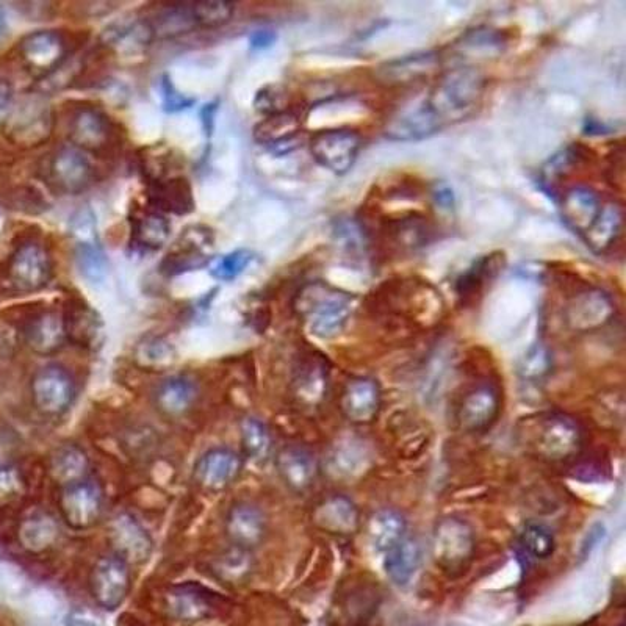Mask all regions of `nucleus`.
<instances>
[{
  "instance_id": "obj_1",
  "label": "nucleus",
  "mask_w": 626,
  "mask_h": 626,
  "mask_svg": "<svg viewBox=\"0 0 626 626\" xmlns=\"http://www.w3.org/2000/svg\"><path fill=\"white\" fill-rule=\"evenodd\" d=\"M487 79L475 66L461 65L443 72L425 93L431 112L445 129L472 118L483 104Z\"/></svg>"
},
{
  "instance_id": "obj_2",
  "label": "nucleus",
  "mask_w": 626,
  "mask_h": 626,
  "mask_svg": "<svg viewBox=\"0 0 626 626\" xmlns=\"http://www.w3.org/2000/svg\"><path fill=\"white\" fill-rule=\"evenodd\" d=\"M356 304L353 293L320 281L304 285L295 298V310L306 321L310 334L324 340L342 334Z\"/></svg>"
},
{
  "instance_id": "obj_3",
  "label": "nucleus",
  "mask_w": 626,
  "mask_h": 626,
  "mask_svg": "<svg viewBox=\"0 0 626 626\" xmlns=\"http://www.w3.org/2000/svg\"><path fill=\"white\" fill-rule=\"evenodd\" d=\"M522 432L526 450L540 461L567 462L583 448V429L564 414L539 415Z\"/></svg>"
},
{
  "instance_id": "obj_4",
  "label": "nucleus",
  "mask_w": 626,
  "mask_h": 626,
  "mask_svg": "<svg viewBox=\"0 0 626 626\" xmlns=\"http://www.w3.org/2000/svg\"><path fill=\"white\" fill-rule=\"evenodd\" d=\"M55 115L51 104L38 94L22 99L5 121L8 140L22 149L38 148L51 140Z\"/></svg>"
},
{
  "instance_id": "obj_5",
  "label": "nucleus",
  "mask_w": 626,
  "mask_h": 626,
  "mask_svg": "<svg viewBox=\"0 0 626 626\" xmlns=\"http://www.w3.org/2000/svg\"><path fill=\"white\" fill-rule=\"evenodd\" d=\"M364 138L359 130L351 127L323 129L310 138V154L324 170L335 176H345L353 170L359 157Z\"/></svg>"
},
{
  "instance_id": "obj_6",
  "label": "nucleus",
  "mask_w": 626,
  "mask_h": 626,
  "mask_svg": "<svg viewBox=\"0 0 626 626\" xmlns=\"http://www.w3.org/2000/svg\"><path fill=\"white\" fill-rule=\"evenodd\" d=\"M30 392L36 411L44 417L60 418L76 401V382L62 365H46L33 375Z\"/></svg>"
},
{
  "instance_id": "obj_7",
  "label": "nucleus",
  "mask_w": 626,
  "mask_h": 626,
  "mask_svg": "<svg viewBox=\"0 0 626 626\" xmlns=\"http://www.w3.org/2000/svg\"><path fill=\"white\" fill-rule=\"evenodd\" d=\"M476 540L472 526L459 517H445L432 534V558L445 570H459L475 555Z\"/></svg>"
},
{
  "instance_id": "obj_8",
  "label": "nucleus",
  "mask_w": 626,
  "mask_h": 626,
  "mask_svg": "<svg viewBox=\"0 0 626 626\" xmlns=\"http://www.w3.org/2000/svg\"><path fill=\"white\" fill-rule=\"evenodd\" d=\"M19 57L30 76L47 79L68 60V43L55 30H36L22 38Z\"/></svg>"
},
{
  "instance_id": "obj_9",
  "label": "nucleus",
  "mask_w": 626,
  "mask_h": 626,
  "mask_svg": "<svg viewBox=\"0 0 626 626\" xmlns=\"http://www.w3.org/2000/svg\"><path fill=\"white\" fill-rule=\"evenodd\" d=\"M564 315L567 326L572 331H597L614 320L616 303L603 288H578L565 304Z\"/></svg>"
},
{
  "instance_id": "obj_10",
  "label": "nucleus",
  "mask_w": 626,
  "mask_h": 626,
  "mask_svg": "<svg viewBox=\"0 0 626 626\" xmlns=\"http://www.w3.org/2000/svg\"><path fill=\"white\" fill-rule=\"evenodd\" d=\"M442 127L431 112L425 93L407 99L390 113L384 135L393 141H420L439 134Z\"/></svg>"
},
{
  "instance_id": "obj_11",
  "label": "nucleus",
  "mask_w": 626,
  "mask_h": 626,
  "mask_svg": "<svg viewBox=\"0 0 626 626\" xmlns=\"http://www.w3.org/2000/svg\"><path fill=\"white\" fill-rule=\"evenodd\" d=\"M60 515L72 529H90L98 525L104 512V492L90 478L62 487L58 500Z\"/></svg>"
},
{
  "instance_id": "obj_12",
  "label": "nucleus",
  "mask_w": 626,
  "mask_h": 626,
  "mask_svg": "<svg viewBox=\"0 0 626 626\" xmlns=\"http://www.w3.org/2000/svg\"><path fill=\"white\" fill-rule=\"evenodd\" d=\"M132 587L130 565L116 555H105L96 561L90 573V591L94 601L105 611L123 605Z\"/></svg>"
},
{
  "instance_id": "obj_13",
  "label": "nucleus",
  "mask_w": 626,
  "mask_h": 626,
  "mask_svg": "<svg viewBox=\"0 0 626 626\" xmlns=\"http://www.w3.org/2000/svg\"><path fill=\"white\" fill-rule=\"evenodd\" d=\"M8 279L18 292H40L52 279L51 254L40 243H24L8 262Z\"/></svg>"
},
{
  "instance_id": "obj_14",
  "label": "nucleus",
  "mask_w": 626,
  "mask_h": 626,
  "mask_svg": "<svg viewBox=\"0 0 626 626\" xmlns=\"http://www.w3.org/2000/svg\"><path fill=\"white\" fill-rule=\"evenodd\" d=\"M47 179L66 195H79L93 182V166L85 152L63 146L47 162Z\"/></svg>"
},
{
  "instance_id": "obj_15",
  "label": "nucleus",
  "mask_w": 626,
  "mask_h": 626,
  "mask_svg": "<svg viewBox=\"0 0 626 626\" xmlns=\"http://www.w3.org/2000/svg\"><path fill=\"white\" fill-rule=\"evenodd\" d=\"M72 235L76 242V262L87 281L98 284L104 281L107 260L98 240V229L91 212H80L72 218Z\"/></svg>"
},
{
  "instance_id": "obj_16",
  "label": "nucleus",
  "mask_w": 626,
  "mask_h": 626,
  "mask_svg": "<svg viewBox=\"0 0 626 626\" xmlns=\"http://www.w3.org/2000/svg\"><path fill=\"white\" fill-rule=\"evenodd\" d=\"M242 470V454L231 448L215 447L196 461L193 478L207 492H221L237 481Z\"/></svg>"
},
{
  "instance_id": "obj_17",
  "label": "nucleus",
  "mask_w": 626,
  "mask_h": 626,
  "mask_svg": "<svg viewBox=\"0 0 626 626\" xmlns=\"http://www.w3.org/2000/svg\"><path fill=\"white\" fill-rule=\"evenodd\" d=\"M254 138L273 154H290L303 146V118L293 110L265 116L254 129Z\"/></svg>"
},
{
  "instance_id": "obj_18",
  "label": "nucleus",
  "mask_w": 626,
  "mask_h": 626,
  "mask_svg": "<svg viewBox=\"0 0 626 626\" xmlns=\"http://www.w3.org/2000/svg\"><path fill=\"white\" fill-rule=\"evenodd\" d=\"M224 529L232 547L256 550L268 534L267 515L257 504L240 501L227 511Z\"/></svg>"
},
{
  "instance_id": "obj_19",
  "label": "nucleus",
  "mask_w": 626,
  "mask_h": 626,
  "mask_svg": "<svg viewBox=\"0 0 626 626\" xmlns=\"http://www.w3.org/2000/svg\"><path fill=\"white\" fill-rule=\"evenodd\" d=\"M108 539L113 555L124 559L130 567L148 561L154 550L151 534L130 514L116 515L108 529Z\"/></svg>"
},
{
  "instance_id": "obj_20",
  "label": "nucleus",
  "mask_w": 626,
  "mask_h": 626,
  "mask_svg": "<svg viewBox=\"0 0 626 626\" xmlns=\"http://www.w3.org/2000/svg\"><path fill=\"white\" fill-rule=\"evenodd\" d=\"M501 411V396L497 387L479 384L465 393L457 407V421L464 431L483 432L498 420Z\"/></svg>"
},
{
  "instance_id": "obj_21",
  "label": "nucleus",
  "mask_w": 626,
  "mask_h": 626,
  "mask_svg": "<svg viewBox=\"0 0 626 626\" xmlns=\"http://www.w3.org/2000/svg\"><path fill=\"white\" fill-rule=\"evenodd\" d=\"M220 597L196 584H180L165 597V608L173 619L180 622H201L209 619L218 608Z\"/></svg>"
},
{
  "instance_id": "obj_22",
  "label": "nucleus",
  "mask_w": 626,
  "mask_h": 626,
  "mask_svg": "<svg viewBox=\"0 0 626 626\" xmlns=\"http://www.w3.org/2000/svg\"><path fill=\"white\" fill-rule=\"evenodd\" d=\"M434 237V227L428 216L420 212L390 218L381 226V238L393 251L411 252L428 245Z\"/></svg>"
},
{
  "instance_id": "obj_23",
  "label": "nucleus",
  "mask_w": 626,
  "mask_h": 626,
  "mask_svg": "<svg viewBox=\"0 0 626 626\" xmlns=\"http://www.w3.org/2000/svg\"><path fill=\"white\" fill-rule=\"evenodd\" d=\"M381 403L382 392L378 381L371 378H354L343 389L340 407L343 415L351 423L367 425L378 417Z\"/></svg>"
},
{
  "instance_id": "obj_24",
  "label": "nucleus",
  "mask_w": 626,
  "mask_h": 626,
  "mask_svg": "<svg viewBox=\"0 0 626 626\" xmlns=\"http://www.w3.org/2000/svg\"><path fill=\"white\" fill-rule=\"evenodd\" d=\"M69 140L79 151L102 152L112 140V126L104 113L93 107H83L72 115Z\"/></svg>"
},
{
  "instance_id": "obj_25",
  "label": "nucleus",
  "mask_w": 626,
  "mask_h": 626,
  "mask_svg": "<svg viewBox=\"0 0 626 626\" xmlns=\"http://www.w3.org/2000/svg\"><path fill=\"white\" fill-rule=\"evenodd\" d=\"M605 202L594 188L587 185H576L567 188L561 199L562 220L575 234L583 237L584 232L597 220Z\"/></svg>"
},
{
  "instance_id": "obj_26",
  "label": "nucleus",
  "mask_w": 626,
  "mask_h": 626,
  "mask_svg": "<svg viewBox=\"0 0 626 626\" xmlns=\"http://www.w3.org/2000/svg\"><path fill=\"white\" fill-rule=\"evenodd\" d=\"M108 51L127 62H135L148 52L154 41V33L146 19L124 22L121 26H113L102 36Z\"/></svg>"
},
{
  "instance_id": "obj_27",
  "label": "nucleus",
  "mask_w": 626,
  "mask_h": 626,
  "mask_svg": "<svg viewBox=\"0 0 626 626\" xmlns=\"http://www.w3.org/2000/svg\"><path fill=\"white\" fill-rule=\"evenodd\" d=\"M198 396L199 387L195 379L187 375H173L157 385L154 404L165 417L179 418L193 409Z\"/></svg>"
},
{
  "instance_id": "obj_28",
  "label": "nucleus",
  "mask_w": 626,
  "mask_h": 626,
  "mask_svg": "<svg viewBox=\"0 0 626 626\" xmlns=\"http://www.w3.org/2000/svg\"><path fill=\"white\" fill-rule=\"evenodd\" d=\"M276 470L288 489L306 492L315 483L318 465L313 454L306 448L290 445L276 454Z\"/></svg>"
},
{
  "instance_id": "obj_29",
  "label": "nucleus",
  "mask_w": 626,
  "mask_h": 626,
  "mask_svg": "<svg viewBox=\"0 0 626 626\" xmlns=\"http://www.w3.org/2000/svg\"><path fill=\"white\" fill-rule=\"evenodd\" d=\"M504 267H506V257L503 252L495 251L481 257L457 278L454 284L456 295L462 303L475 301L486 292L487 285L492 284L498 278V274L504 270Z\"/></svg>"
},
{
  "instance_id": "obj_30",
  "label": "nucleus",
  "mask_w": 626,
  "mask_h": 626,
  "mask_svg": "<svg viewBox=\"0 0 626 626\" xmlns=\"http://www.w3.org/2000/svg\"><path fill=\"white\" fill-rule=\"evenodd\" d=\"M24 337L33 353L40 356L58 353L68 340L63 315L57 312L38 313L27 324Z\"/></svg>"
},
{
  "instance_id": "obj_31",
  "label": "nucleus",
  "mask_w": 626,
  "mask_h": 626,
  "mask_svg": "<svg viewBox=\"0 0 626 626\" xmlns=\"http://www.w3.org/2000/svg\"><path fill=\"white\" fill-rule=\"evenodd\" d=\"M148 198L157 212L188 215L195 209V198L188 180L184 177H162L151 180Z\"/></svg>"
},
{
  "instance_id": "obj_32",
  "label": "nucleus",
  "mask_w": 626,
  "mask_h": 626,
  "mask_svg": "<svg viewBox=\"0 0 626 626\" xmlns=\"http://www.w3.org/2000/svg\"><path fill=\"white\" fill-rule=\"evenodd\" d=\"M623 237V206L617 201H608L601 207L597 220L584 232L583 240L592 251L606 254L616 249Z\"/></svg>"
},
{
  "instance_id": "obj_33",
  "label": "nucleus",
  "mask_w": 626,
  "mask_h": 626,
  "mask_svg": "<svg viewBox=\"0 0 626 626\" xmlns=\"http://www.w3.org/2000/svg\"><path fill=\"white\" fill-rule=\"evenodd\" d=\"M66 335L68 340L85 346V348L98 349L104 340V324L96 310L91 309L82 301H72L66 309L65 315Z\"/></svg>"
},
{
  "instance_id": "obj_34",
  "label": "nucleus",
  "mask_w": 626,
  "mask_h": 626,
  "mask_svg": "<svg viewBox=\"0 0 626 626\" xmlns=\"http://www.w3.org/2000/svg\"><path fill=\"white\" fill-rule=\"evenodd\" d=\"M313 520L323 531L335 536H351L360 525L356 504L343 495L326 498L313 514Z\"/></svg>"
},
{
  "instance_id": "obj_35",
  "label": "nucleus",
  "mask_w": 626,
  "mask_h": 626,
  "mask_svg": "<svg viewBox=\"0 0 626 626\" xmlns=\"http://www.w3.org/2000/svg\"><path fill=\"white\" fill-rule=\"evenodd\" d=\"M440 58L436 52H418L407 55L393 62H387L379 68V79L387 85H407L423 79L440 65Z\"/></svg>"
},
{
  "instance_id": "obj_36",
  "label": "nucleus",
  "mask_w": 626,
  "mask_h": 626,
  "mask_svg": "<svg viewBox=\"0 0 626 626\" xmlns=\"http://www.w3.org/2000/svg\"><path fill=\"white\" fill-rule=\"evenodd\" d=\"M367 533L371 547L385 555L407 536L406 519L395 509H381L368 520Z\"/></svg>"
},
{
  "instance_id": "obj_37",
  "label": "nucleus",
  "mask_w": 626,
  "mask_h": 626,
  "mask_svg": "<svg viewBox=\"0 0 626 626\" xmlns=\"http://www.w3.org/2000/svg\"><path fill=\"white\" fill-rule=\"evenodd\" d=\"M421 564L420 542L407 534L392 550L385 553L384 567L396 586L411 583Z\"/></svg>"
},
{
  "instance_id": "obj_38",
  "label": "nucleus",
  "mask_w": 626,
  "mask_h": 626,
  "mask_svg": "<svg viewBox=\"0 0 626 626\" xmlns=\"http://www.w3.org/2000/svg\"><path fill=\"white\" fill-rule=\"evenodd\" d=\"M49 470L55 483L65 487L88 478L90 461L87 453L79 445L65 443L62 447L55 448L52 453Z\"/></svg>"
},
{
  "instance_id": "obj_39",
  "label": "nucleus",
  "mask_w": 626,
  "mask_h": 626,
  "mask_svg": "<svg viewBox=\"0 0 626 626\" xmlns=\"http://www.w3.org/2000/svg\"><path fill=\"white\" fill-rule=\"evenodd\" d=\"M171 237L170 221L160 212L138 215L132 226V240L143 251H159Z\"/></svg>"
},
{
  "instance_id": "obj_40",
  "label": "nucleus",
  "mask_w": 626,
  "mask_h": 626,
  "mask_svg": "<svg viewBox=\"0 0 626 626\" xmlns=\"http://www.w3.org/2000/svg\"><path fill=\"white\" fill-rule=\"evenodd\" d=\"M210 572L216 580L226 584H240L248 580L254 572V558L252 551L242 550V548L231 547L216 556L210 562Z\"/></svg>"
},
{
  "instance_id": "obj_41",
  "label": "nucleus",
  "mask_w": 626,
  "mask_h": 626,
  "mask_svg": "<svg viewBox=\"0 0 626 626\" xmlns=\"http://www.w3.org/2000/svg\"><path fill=\"white\" fill-rule=\"evenodd\" d=\"M151 26L154 38H174V36L184 35L190 30L196 29L195 21L191 16L190 5H166L157 11V15L151 19H146Z\"/></svg>"
},
{
  "instance_id": "obj_42",
  "label": "nucleus",
  "mask_w": 626,
  "mask_h": 626,
  "mask_svg": "<svg viewBox=\"0 0 626 626\" xmlns=\"http://www.w3.org/2000/svg\"><path fill=\"white\" fill-rule=\"evenodd\" d=\"M243 454L252 461H267L273 448L270 429L257 417H245L240 423Z\"/></svg>"
},
{
  "instance_id": "obj_43",
  "label": "nucleus",
  "mask_w": 626,
  "mask_h": 626,
  "mask_svg": "<svg viewBox=\"0 0 626 626\" xmlns=\"http://www.w3.org/2000/svg\"><path fill=\"white\" fill-rule=\"evenodd\" d=\"M328 389V368L323 360H307L296 376V393L309 404L318 403Z\"/></svg>"
},
{
  "instance_id": "obj_44",
  "label": "nucleus",
  "mask_w": 626,
  "mask_h": 626,
  "mask_svg": "<svg viewBox=\"0 0 626 626\" xmlns=\"http://www.w3.org/2000/svg\"><path fill=\"white\" fill-rule=\"evenodd\" d=\"M176 348L163 337H148L135 348V360L148 370H165L176 360Z\"/></svg>"
},
{
  "instance_id": "obj_45",
  "label": "nucleus",
  "mask_w": 626,
  "mask_h": 626,
  "mask_svg": "<svg viewBox=\"0 0 626 626\" xmlns=\"http://www.w3.org/2000/svg\"><path fill=\"white\" fill-rule=\"evenodd\" d=\"M519 545L529 559L545 561L555 553V534L551 533V529L542 523H528L520 533Z\"/></svg>"
},
{
  "instance_id": "obj_46",
  "label": "nucleus",
  "mask_w": 626,
  "mask_h": 626,
  "mask_svg": "<svg viewBox=\"0 0 626 626\" xmlns=\"http://www.w3.org/2000/svg\"><path fill=\"white\" fill-rule=\"evenodd\" d=\"M553 370V356L550 349L542 343H536L523 354L517 365L520 379L526 382L544 381Z\"/></svg>"
},
{
  "instance_id": "obj_47",
  "label": "nucleus",
  "mask_w": 626,
  "mask_h": 626,
  "mask_svg": "<svg viewBox=\"0 0 626 626\" xmlns=\"http://www.w3.org/2000/svg\"><path fill=\"white\" fill-rule=\"evenodd\" d=\"M254 257H256L254 252L249 251V249H237V251L210 260L207 263V268L216 281L232 282L251 267Z\"/></svg>"
},
{
  "instance_id": "obj_48",
  "label": "nucleus",
  "mask_w": 626,
  "mask_h": 626,
  "mask_svg": "<svg viewBox=\"0 0 626 626\" xmlns=\"http://www.w3.org/2000/svg\"><path fill=\"white\" fill-rule=\"evenodd\" d=\"M191 16L195 21L196 29H216L223 27L235 15V5L221 0H206L190 4Z\"/></svg>"
},
{
  "instance_id": "obj_49",
  "label": "nucleus",
  "mask_w": 626,
  "mask_h": 626,
  "mask_svg": "<svg viewBox=\"0 0 626 626\" xmlns=\"http://www.w3.org/2000/svg\"><path fill=\"white\" fill-rule=\"evenodd\" d=\"M24 542L32 550H43L47 545H51L57 537V528L51 520L46 517H35L22 529Z\"/></svg>"
},
{
  "instance_id": "obj_50",
  "label": "nucleus",
  "mask_w": 626,
  "mask_h": 626,
  "mask_svg": "<svg viewBox=\"0 0 626 626\" xmlns=\"http://www.w3.org/2000/svg\"><path fill=\"white\" fill-rule=\"evenodd\" d=\"M287 104V94H285V91L282 90V88L274 87V85H271V87H263L262 90L256 94V99H254V107L265 116L288 110Z\"/></svg>"
},
{
  "instance_id": "obj_51",
  "label": "nucleus",
  "mask_w": 626,
  "mask_h": 626,
  "mask_svg": "<svg viewBox=\"0 0 626 626\" xmlns=\"http://www.w3.org/2000/svg\"><path fill=\"white\" fill-rule=\"evenodd\" d=\"M160 94H162V104L168 113L184 112L191 105L195 104V99L190 98L187 94L180 93L174 87L173 80L168 76H163L160 80Z\"/></svg>"
},
{
  "instance_id": "obj_52",
  "label": "nucleus",
  "mask_w": 626,
  "mask_h": 626,
  "mask_svg": "<svg viewBox=\"0 0 626 626\" xmlns=\"http://www.w3.org/2000/svg\"><path fill=\"white\" fill-rule=\"evenodd\" d=\"M606 174H608L606 177H608L612 187L622 191L625 187V151H623V146L611 152Z\"/></svg>"
},
{
  "instance_id": "obj_53",
  "label": "nucleus",
  "mask_w": 626,
  "mask_h": 626,
  "mask_svg": "<svg viewBox=\"0 0 626 626\" xmlns=\"http://www.w3.org/2000/svg\"><path fill=\"white\" fill-rule=\"evenodd\" d=\"M21 487L19 476L11 470H0V500H10L16 497Z\"/></svg>"
},
{
  "instance_id": "obj_54",
  "label": "nucleus",
  "mask_w": 626,
  "mask_h": 626,
  "mask_svg": "<svg viewBox=\"0 0 626 626\" xmlns=\"http://www.w3.org/2000/svg\"><path fill=\"white\" fill-rule=\"evenodd\" d=\"M276 40H278V35L274 30L259 29L249 36V46H251L252 51H268L276 43Z\"/></svg>"
},
{
  "instance_id": "obj_55",
  "label": "nucleus",
  "mask_w": 626,
  "mask_h": 626,
  "mask_svg": "<svg viewBox=\"0 0 626 626\" xmlns=\"http://www.w3.org/2000/svg\"><path fill=\"white\" fill-rule=\"evenodd\" d=\"M603 534H605V526H594V528L589 531V539H587L586 544H584V553H591L592 548L597 545L598 540L601 539Z\"/></svg>"
},
{
  "instance_id": "obj_56",
  "label": "nucleus",
  "mask_w": 626,
  "mask_h": 626,
  "mask_svg": "<svg viewBox=\"0 0 626 626\" xmlns=\"http://www.w3.org/2000/svg\"><path fill=\"white\" fill-rule=\"evenodd\" d=\"M436 201L439 206L451 207L453 206V191L448 187H440L436 190Z\"/></svg>"
},
{
  "instance_id": "obj_57",
  "label": "nucleus",
  "mask_w": 626,
  "mask_h": 626,
  "mask_svg": "<svg viewBox=\"0 0 626 626\" xmlns=\"http://www.w3.org/2000/svg\"><path fill=\"white\" fill-rule=\"evenodd\" d=\"M5 27V11L4 8H2V5H0V33H2V30H4Z\"/></svg>"
}]
</instances>
